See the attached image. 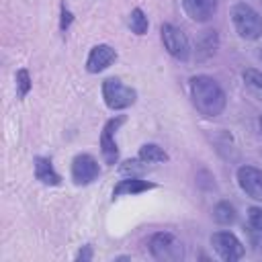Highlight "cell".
<instances>
[{"label":"cell","mask_w":262,"mask_h":262,"mask_svg":"<svg viewBox=\"0 0 262 262\" xmlns=\"http://www.w3.org/2000/svg\"><path fill=\"white\" fill-rule=\"evenodd\" d=\"M188 90H190V100H192L196 113L207 119L219 117L227 106L225 90L211 76H205V74L192 76L188 80Z\"/></svg>","instance_id":"cell-1"},{"label":"cell","mask_w":262,"mask_h":262,"mask_svg":"<svg viewBox=\"0 0 262 262\" xmlns=\"http://www.w3.org/2000/svg\"><path fill=\"white\" fill-rule=\"evenodd\" d=\"M231 23L235 33L246 41H256L262 37V16L248 2H237L231 8Z\"/></svg>","instance_id":"cell-2"},{"label":"cell","mask_w":262,"mask_h":262,"mask_svg":"<svg viewBox=\"0 0 262 262\" xmlns=\"http://www.w3.org/2000/svg\"><path fill=\"white\" fill-rule=\"evenodd\" d=\"M147 248H149L151 258H156L160 262H180V260H184V246L170 231L154 233L147 242Z\"/></svg>","instance_id":"cell-3"},{"label":"cell","mask_w":262,"mask_h":262,"mask_svg":"<svg viewBox=\"0 0 262 262\" xmlns=\"http://www.w3.org/2000/svg\"><path fill=\"white\" fill-rule=\"evenodd\" d=\"M102 98L111 111H123L135 104L137 90L127 86L121 78H106L102 82Z\"/></svg>","instance_id":"cell-4"},{"label":"cell","mask_w":262,"mask_h":262,"mask_svg":"<svg viewBox=\"0 0 262 262\" xmlns=\"http://www.w3.org/2000/svg\"><path fill=\"white\" fill-rule=\"evenodd\" d=\"M160 35H162V43L164 49L178 61H188L190 59V43L188 37L184 35L182 29H178L172 23H164L160 27Z\"/></svg>","instance_id":"cell-5"},{"label":"cell","mask_w":262,"mask_h":262,"mask_svg":"<svg viewBox=\"0 0 262 262\" xmlns=\"http://www.w3.org/2000/svg\"><path fill=\"white\" fill-rule=\"evenodd\" d=\"M125 121H127L125 115H115L104 123V127L100 131V154H102L104 164H108V166H115L119 162V145H117L115 135Z\"/></svg>","instance_id":"cell-6"},{"label":"cell","mask_w":262,"mask_h":262,"mask_svg":"<svg viewBox=\"0 0 262 262\" xmlns=\"http://www.w3.org/2000/svg\"><path fill=\"white\" fill-rule=\"evenodd\" d=\"M211 246H213V250L217 252V256H219L221 260H225V262H237V260H242L244 254H246V248H244V244L237 239V235L231 233V231H225V229L215 231V233L211 235Z\"/></svg>","instance_id":"cell-7"},{"label":"cell","mask_w":262,"mask_h":262,"mask_svg":"<svg viewBox=\"0 0 262 262\" xmlns=\"http://www.w3.org/2000/svg\"><path fill=\"white\" fill-rule=\"evenodd\" d=\"M70 174H72L74 184L86 186V184H92L100 176V168H98V162H96L94 156H90V154H78L72 160Z\"/></svg>","instance_id":"cell-8"},{"label":"cell","mask_w":262,"mask_h":262,"mask_svg":"<svg viewBox=\"0 0 262 262\" xmlns=\"http://www.w3.org/2000/svg\"><path fill=\"white\" fill-rule=\"evenodd\" d=\"M237 184L239 188L254 201H262V170L250 164L237 168Z\"/></svg>","instance_id":"cell-9"},{"label":"cell","mask_w":262,"mask_h":262,"mask_svg":"<svg viewBox=\"0 0 262 262\" xmlns=\"http://www.w3.org/2000/svg\"><path fill=\"white\" fill-rule=\"evenodd\" d=\"M115 59H117V51L108 43H98L90 49V53L86 57V70L90 74H98V72L106 70Z\"/></svg>","instance_id":"cell-10"},{"label":"cell","mask_w":262,"mask_h":262,"mask_svg":"<svg viewBox=\"0 0 262 262\" xmlns=\"http://www.w3.org/2000/svg\"><path fill=\"white\" fill-rule=\"evenodd\" d=\"M188 18L196 23H207L217 12V0H180Z\"/></svg>","instance_id":"cell-11"},{"label":"cell","mask_w":262,"mask_h":262,"mask_svg":"<svg viewBox=\"0 0 262 262\" xmlns=\"http://www.w3.org/2000/svg\"><path fill=\"white\" fill-rule=\"evenodd\" d=\"M158 184L156 182H147V180H141L139 176H127L123 180H119L113 188V199H119V196H131V194H141V192H147L151 188H156Z\"/></svg>","instance_id":"cell-12"},{"label":"cell","mask_w":262,"mask_h":262,"mask_svg":"<svg viewBox=\"0 0 262 262\" xmlns=\"http://www.w3.org/2000/svg\"><path fill=\"white\" fill-rule=\"evenodd\" d=\"M33 168H35V178L45 184V186H57L61 184V176L57 174V170L53 168L51 160L45 158V156H37L33 160Z\"/></svg>","instance_id":"cell-13"},{"label":"cell","mask_w":262,"mask_h":262,"mask_svg":"<svg viewBox=\"0 0 262 262\" xmlns=\"http://www.w3.org/2000/svg\"><path fill=\"white\" fill-rule=\"evenodd\" d=\"M246 233L250 244L260 250L262 248V207H250L246 213Z\"/></svg>","instance_id":"cell-14"},{"label":"cell","mask_w":262,"mask_h":262,"mask_svg":"<svg viewBox=\"0 0 262 262\" xmlns=\"http://www.w3.org/2000/svg\"><path fill=\"white\" fill-rule=\"evenodd\" d=\"M217 47H219V35L215 29H207L199 35L196 39V59L205 61L209 57H213L217 53Z\"/></svg>","instance_id":"cell-15"},{"label":"cell","mask_w":262,"mask_h":262,"mask_svg":"<svg viewBox=\"0 0 262 262\" xmlns=\"http://www.w3.org/2000/svg\"><path fill=\"white\" fill-rule=\"evenodd\" d=\"M137 158L143 160L145 164H162V162H168L170 160V156L166 154V149L160 147L158 143H143L139 147Z\"/></svg>","instance_id":"cell-16"},{"label":"cell","mask_w":262,"mask_h":262,"mask_svg":"<svg viewBox=\"0 0 262 262\" xmlns=\"http://www.w3.org/2000/svg\"><path fill=\"white\" fill-rule=\"evenodd\" d=\"M242 80H244L246 90H248L254 98L262 100V72H258L256 68H246V70L242 72Z\"/></svg>","instance_id":"cell-17"},{"label":"cell","mask_w":262,"mask_h":262,"mask_svg":"<svg viewBox=\"0 0 262 262\" xmlns=\"http://www.w3.org/2000/svg\"><path fill=\"white\" fill-rule=\"evenodd\" d=\"M213 219L219 225H231L237 219V211H235V207L229 201H219L213 207Z\"/></svg>","instance_id":"cell-18"},{"label":"cell","mask_w":262,"mask_h":262,"mask_svg":"<svg viewBox=\"0 0 262 262\" xmlns=\"http://www.w3.org/2000/svg\"><path fill=\"white\" fill-rule=\"evenodd\" d=\"M147 27H149V23H147L145 12H143L141 8H133L131 14H129V29H131L135 35L141 37V35L147 33Z\"/></svg>","instance_id":"cell-19"},{"label":"cell","mask_w":262,"mask_h":262,"mask_svg":"<svg viewBox=\"0 0 262 262\" xmlns=\"http://www.w3.org/2000/svg\"><path fill=\"white\" fill-rule=\"evenodd\" d=\"M14 82H16V96H18V98H25V96L31 92V88H33V80H31V74H29L27 68H20V70L16 72Z\"/></svg>","instance_id":"cell-20"},{"label":"cell","mask_w":262,"mask_h":262,"mask_svg":"<svg viewBox=\"0 0 262 262\" xmlns=\"http://www.w3.org/2000/svg\"><path fill=\"white\" fill-rule=\"evenodd\" d=\"M143 164H145V162H143V160H139V158H137V160H125V162H123V166H121L119 170H121L123 174L137 176V174H141V172L145 170V166H143Z\"/></svg>","instance_id":"cell-21"},{"label":"cell","mask_w":262,"mask_h":262,"mask_svg":"<svg viewBox=\"0 0 262 262\" xmlns=\"http://www.w3.org/2000/svg\"><path fill=\"white\" fill-rule=\"evenodd\" d=\"M72 20H74V14H72V12H70V8L66 6V2H61V18H59V29L66 33V31L70 29Z\"/></svg>","instance_id":"cell-22"},{"label":"cell","mask_w":262,"mask_h":262,"mask_svg":"<svg viewBox=\"0 0 262 262\" xmlns=\"http://www.w3.org/2000/svg\"><path fill=\"white\" fill-rule=\"evenodd\" d=\"M92 258H94V252H92V246H90V244L82 246L80 252L76 254V260H78V262H90Z\"/></svg>","instance_id":"cell-23"},{"label":"cell","mask_w":262,"mask_h":262,"mask_svg":"<svg viewBox=\"0 0 262 262\" xmlns=\"http://www.w3.org/2000/svg\"><path fill=\"white\" fill-rule=\"evenodd\" d=\"M258 131H260V135H262V115L258 117Z\"/></svg>","instance_id":"cell-24"},{"label":"cell","mask_w":262,"mask_h":262,"mask_svg":"<svg viewBox=\"0 0 262 262\" xmlns=\"http://www.w3.org/2000/svg\"><path fill=\"white\" fill-rule=\"evenodd\" d=\"M260 59H262V49H260Z\"/></svg>","instance_id":"cell-25"}]
</instances>
